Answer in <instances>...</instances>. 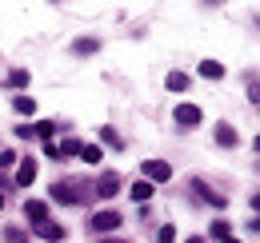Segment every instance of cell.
<instances>
[{"mask_svg": "<svg viewBox=\"0 0 260 243\" xmlns=\"http://www.w3.org/2000/svg\"><path fill=\"white\" fill-rule=\"evenodd\" d=\"M36 180V159H20V168H16V187H28Z\"/></svg>", "mask_w": 260, "mask_h": 243, "instance_id": "cell-7", "label": "cell"}, {"mask_svg": "<svg viewBox=\"0 0 260 243\" xmlns=\"http://www.w3.org/2000/svg\"><path fill=\"white\" fill-rule=\"evenodd\" d=\"M100 140H104V144H108V148H116V152H120V148H124V140H120V136H116V132H112V128H100Z\"/></svg>", "mask_w": 260, "mask_h": 243, "instance_id": "cell-15", "label": "cell"}, {"mask_svg": "<svg viewBox=\"0 0 260 243\" xmlns=\"http://www.w3.org/2000/svg\"><path fill=\"white\" fill-rule=\"evenodd\" d=\"M200 76H204V80H220V76H224V64L204 60V64H200Z\"/></svg>", "mask_w": 260, "mask_h": 243, "instance_id": "cell-11", "label": "cell"}, {"mask_svg": "<svg viewBox=\"0 0 260 243\" xmlns=\"http://www.w3.org/2000/svg\"><path fill=\"white\" fill-rule=\"evenodd\" d=\"M8 84L24 88V84H28V72H24V68H12V72H8Z\"/></svg>", "mask_w": 260, "mask_h": 243, "instance_id": "cell-19", "label": "cell"}, {"mask_svg": "<svg viewBox=\"0 0 260 243\" xmlns=\"http://www.w3.org/2000/svg\"><path fill=\"white\" fill-rule=\"evenodd\" d=\"M192 191L200 195V199H204V204H216V208H224V195H216V191H208V187H204L200 180H192Z\"/></svg>", "mask_w": 260, "mask_h": 243, "instance_id": "cell-9", "label": "cell"}, {"mask_svg": "<svg viewBox=\"0 0 260 243\" xmlns=\"http://www.w3.org/2000/svg\"><path fill=\"white\" fill-rule=\"evenodd\" d=\"M216 144H220V148H236V132H232L228 124H216Z\"/></svg>", "mask_w": 260, "mask_h": 243, "instance_id": "cell-10", "label": "cell"}, {"mask_svg": "<svg viewBox=\"0 0 260 243\" xmlns=\"http://www.w3.org/2000/svg\"><path fill=\"white\" fill-rule=\"evenodd\" d=\"M200 120H204V116H200L196 104H180V108H176V124H180V128H196Z\"/></svg>", "mask_w": 260, "mask_h": 243, "instance_id": "cell-6", "label": "cell"}, {"mask_svg": "<svg viewBox=\"0 0 260 243\" xmlns=\"http://www.w3.org/2000/svg\"><path fill=\"white\" fill-rule=\"evenodd\" d=\"M16 159H20V155H16V152H0V168H12Z\"/></svg>", "mask_w": 260, "mask_h": 243, "instance_id": "cell-23", "label": "cell"}, {"mask_svg": "<svg viewBox=\"0 0 260 243\" xmlns=\"http://www.w3.org/2000/svg\"><path fill=\"white\" fill-rule=\"evenodd\" d=\"M156 243H176V227H172V223H164L160 231H156Z\"/></svg>", "mask_w": 260, "mask_h": 243, "instance_id": "cell-20", "label": "cell"}, {"mask_svg": "<svg viewBox=\"0 0 260 243\" xmlns=\"http://www.w3.org/2000/svg\"><path fill=\"white\" fill-rule=\"evenodd\" d=\"M100 155L104 152H100L96 144H80V159H84V164H100Z\"/></svg>", "mask_w": 260, "mask_h": 243, "instance_id": "cell-14", "label": "cell"}, {"mask_svg": "<svg viewBox=\"0 0 260 243\" xmlns=\"http://www.w3.org/2000/svg\"><path fill=\"white\" fill-rule=\"evenodd\" d=\"M144 180L148 183H168L172 180V168L164 159H144Z\"/></svg>", "mask_w": 260, "mask_h": 243, "instance_id": "cell-2", "label": "cell"}, {"mask_svg": "<svg viewBox=\"0 0 260 243\" xmlns=\"http://www.w3.org/2000/svg\"><path fill=\"white\" fill-rule=\"evenodd\" d=\"M24 215H28L32 223H40V219H48V204H40V199H28V204H24Z\"/></svg>", "mask_w": 260, "mask_h": 243, "instance_id": "cell-8", "label": "cell"}, {"mask_svg": "<svg viewBox=\"0 0 260 243\" xmlns=\"http://www.w3.org/2000/svg\"><path fill=\"white\" fill-rule=\"evenodd\" d=\"M88 183L84 180H60V183H52V199L56 204H84L88 199Z\"/></svg>", "mask_w": 260, "mask_h": 243, "instance_id": "cell-1", "label": "cell"}, {"mask_svg": "<svg viewBox=\"0 0 260 243\" xmlns=\"http://www.w3.org/2000/svg\"><path fill=\"white\" fill-rule=\"evenodd\" d=\"M72 48H76V52H80V56H92V52H96L100 44H96V40H76V44H72Z\"/></svg>", "mask_w": 260, "mask_h": 243, "instance_id": "cell-21", "label": "cell"}, {"mask_svg": "<svg viewBox=\"0 0 260 243\" xmlns=\"http://www.w3.org/2000/svg\"><path fill=\"white\" fill-rule=\"evenodd\" d=\"M12 108H16L20 116H32V112H36V104L28 100V96H16V100H12Z\"/></svg>", "mask_w": 260, "mask_h": 243, "instance_id": "cell-17", "label": "cell"}, {"mask_svg": "<svg viewBox=\"0 0 260 243\" xmlns=\"http://www.w3.org/2000/svg\"><path fill=\"white\" fill-rule=\"evenodd\" d=\"M32 231L40 235V239H48V243H60V239L68 235L64 227H60V223H52V219H40V223H32Z\"/></svg>", "mask_w": 260, "mask_h": 243, "instance_id": "cell-5", "label": "cell"}, {"mask_svg": "<svg viewBox=\"0 0 260 243\" xmlns=\"http://www.w3.org/2000/svg\"><path fill=\"white\" fill-rule=\"evenodd\" d=\"M100 243H128V239H100Z\"/></svg>", "mask_w": 260, "mask_h": 243, "instance_id": "cell-24", "label": "cell"}, {"mask_svg": "<svg viewBox=\"0 0 260 243\" xmlns=\"http://www.w3.org/2000/svg\"><path fill=\"white\" fill-rule=\"evenodd\" d=\"M148 195H152V183H148V180L132 183V199H140V204H144V199H148Z\"/></svg>", "mask_w": 260, "mask_h": 243, "instance_id": "cell-18", "label": "cell"}, {"mask_svg": "<svg viewBox=\"0 0 260 243\" xmlns=\"http://www.w3.org/2000/svg\"><path fill=\"white\" fill-rule=\"evenodd\" d=\"M88 227H92V231H100V235H108V231H116V227H120V212H96Z\"/></svg>", "mask_w": 260, "mask_h": 243, "instance_id": "cell-4", "label": "cell"}, {"mask_svg": "<svg viewBox=\"0 0 260 243\" xmlns=\"http://www.w3.org/2000/svg\"><path fill=\"white\" fill-rule=\"evenodd\" d=\"M188 243H204V239H188Z\"/></svg>", "mask_w": 260, "mask_h": 243, "instance_id": "cell-25", "label": "cell"}, {"mask_svg": "<svg viewBox=\"0 0 260 243\" xmlns=\"http://www.w3.org/2000/svg\"><path fill=\"white\" fill-rule=\"evenodd\" d=\"M92 191H96L100 199H112V195H120V176H116V172H104V176L96 180V187H92Z\"/></svg>", "mask_w": 260, "mask_h": 243, "instance_id": "cell-3", "label": "cell"}, {"mask_svg": "<svg viewBox=\"0 0 260 243\" xmlns=\"http://www.w3.org/2000/svg\"><path fill=\"white\" fill-rule=\"evenodd\" d=\"M56 155L64 159V155H80V140H64V144H56Z\"/></svg>", "mask_w": 260, "mask_h": 243, "instance_id": "cell-16", "label": "cell"}, {"mask_svg": "<svg viewBox=\"0 0 260 243\" xmlns=\"http://www.w3.org/2000/svg\"><path fill=\"white\" fill-rule=\"evenodd\" d=\"M208 231H212V239H232V235H228V223H212V227H208Z\"/></svg>", "mask_w": 260, "mask_h": 243, "instance_id": "cell-22", "label": "cell"}, {"mask_svg": "<svg viewBox=\"0 0 260 243\" xmlns=\"http://www.w3.org/2000/svg\"><path fill=\"white\" fill-rule=\"evenodd\" d=\"M188 84H192V80H188L184 72H168V88L172 92H188Z\"/></svg>", "mask_w": 260, "mask_h": 243, "instance_id": "cell-12", "label": "cell"}, {"mask_svg": "<svg viewBox=\"0 0 260 243\" xmlns=\"http://www.w3.org/2000/svg\"><path fill=\"white\" fill-rule=\"evenodd\" d=\"M32 136H44V144H52V136H56V124H52V120H40V124L32 128Z\"/></svg>", "mask_w": 260, "mask_h": 243, "instance_id": "cell-13", "label": "cell"}, {"mask_svg": "<svg viewBox=\"0 0 260 243\" xmlns=\"http://www.w3.org/2000/svg\"><path fill=\"white\" fill-rule=\"evenodd\" d=\"M0 208H4V195H0Z\"/></svg>", "mask_w": 260, "mask_h": 243, "instance_id": "cell-27", "label": "cell"}, {"mask_svg": "<svg viewBox=\"0 0 260 243\" xmlns=\"http://www.w3.org/2000/svg\"><path fill=\"white\" fill-rule=\"evenodd\" d=\"M224 243H240V239H224Z\"/></svg>", "mask_w": 260, "mask_h": 243, "instance_id": "cell-26", "label": "cell"}]
</instances>
